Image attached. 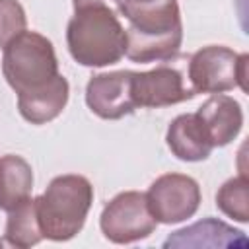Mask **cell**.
I'll return each instance as SVG.
<instances>
[{
    "label": "cell",
    "mask_w": 249,
    "mask_h": 249,
    "mask_svg": "<svg viewBox=\"0 0 249 249\" xmlns=\"http://www.w3.org/2000/svg\"><path fill=\"white\" fill-rule=\"evenodd\" d=\"M126 19L124 54L134 62H161L177 54L183 25L177 0H117Z\"/></svg>",
    "instance_id": "1"
},
{
    "label": "cell",
    "mask_w": 249,
    "mask_h": 249,
    "mask_svg": "<svg viewBox=\"0 0 249 249\" xmlns=\"http://www.w3.org/2000/svg\"><path fill=\"white\" fill-rule=\"evenodd\" d=\"M72 58L84 66H107L124 56L126 31L115 0H74L66 31Z\"/></svg>",
    "instance_id": "2"
},
{
    "label": "cell",
    "mask_w": 249,
    "mask_h": 249,
    "mask_svg": "<svg viewBox=\"0 0 249 249\" xmlns=\"http://www.w3.org/2000/svg\"><path fill=\"white\" fill-rule=\"evenodd\" d=\"M93 187L82 175H60L51 181L47 191L35 198V212L43 237L66 241L74 237L89 212Z\"/></svg>",
    "instance_id": "3"
},
{
    "label": "cell",
    "mask_w": 249,
    "mask_h": 249,
    "mask_svg": "<svg viewBox=\"0 0 249 249\" xmlns=\"http://www.w3.org/2000/svg\"><path fill=\"white\" fill-rule=\"evenodd\" d=\"M2 72L16 93L47 84L58 74L51 41L41 33L21 31L4 47Z\"/></svg>",
    "instance_id": "4"
},
{
    "label": "cell",
    "mask_w": 249,
    "mask_h": 249,
    "mask_svg": "<svg viewBox=\"0 0 249 249\" xmlns=\"http://www.w3.org/2000/svg\"><path fill=\"white\" fill-rule=\"evenodd\" d=\"M189 56L175 54L161 60L154 70L132 72L130 76V95L134 107H167L193 99L196 93L189 82L187 74Z\"/></svg>",
    "instance_id": "5"
},
{
    "label": "cell",
    "mask_w": 249,
    "mask_h": 249,
    "mask_svg": "<svg viewBox=\"0 0 249 249\" xmlns=\"http://www.w3.org/2000/svg\"><path fill=\"white\" fill-rule=\"evenodd\" d=\"M247 54L210 45L189 56L187 74L195 93H224L233 88L247 91Z\"/></svg>",
    "instance_id": "6"
},
{
    "label": "cell",
    "mask_w": 249,
    "mask_h": 249,
    "mask_svg": "<svg viewBox=\"0 0 249 249\" xmlns=\"http://www.w3.org/2000/svg\"><path fill=\"white\" fill-rule=\"evenodd\" d=\"M146 193L126 191L117 195L101 212V231L113 243H132L156 230Z\"/></svg>",
    "instance_id": "7"
},
{
    "label": "cell",
    "mask_w": 249,
    "mask_h": 249,
    "mask_svg": "<svg viewBox=\"0 0 249 249\" xmlns=\"http://www.w3.org/2000/svg\"><path fill=\"white\" fill-rule=\"evenodd\" d=\"M146 200L156 222L175 224L196 212L200 191L195 179L181 173H167L150 185Z\"/></svg>",
    "instance_id": "8"
},
{
    "label": "cell",
    "mask_w": 249,
    "mask_h": 249,
    "mask_svg": "<svg viewBox=\"0 0 249 249\" xmlns=\"http://www.w3.org/2000/svg\"><path fill=\"white\" fill-rule=\"evenodd\" d=\"M130 70H117L93 76L86 88L88 107L101 119H121L132 113L134 101L130 95Z\"/></svg>",
    "instance_id": "9"
},
{
    "label": "cell",
    "mask_w": 249,
    "mask_h": 249,
    "mask_svg": "<svg viewBox=\"0 0 249 249\" xmlns=\"http://www.w3.org/2000/svg\"><path fill=\"white\" fill-rule=\"evenodd\" d=\"M68 101V82L56 74L47 84L29 91L18 93V107L25 121L31 124H43L56 119Z\"/></svg>",
    "instance_id": "10"
},
{
    "label": "cell",
    "mask_w": 249,
    "mask_h": 249,
    "mask_svg": "<svg viewBox=\"0 0 249 249\" xmlns=\"http://www.w3.org/2000/svg\"><path fill=\"white\" fill-rule=\"evenodd\" d=\"M195 115L200 119L214 148L231 142L243 123L239 103L228 95H212Z\"/></svg>",
    "instance_id": "11"
},
{
    "label": "cell",
    "mask_w": 249,
    "mask_h": 249,
    "mask_svg": "<svg viewBox=\"0 0 249 249\" xmlns=\"http://www.w3.org/2000/svg\"><path fill=\"white\" fill-rule=\"evenodd\" d=\"M167 146L183 161L206 160L212 152V142L195 113L179 115L167 128Z\"/></svg>",
    "instance_id": "12"
},
{
    "label": "cell",
    "mask_w": 249,
    "mask_h": 249,
    "mask_svg": "<svg viewBox=\"0 0 249 249\" xmlns=\"http://www.w3.org/2000/svg\"><path fill=\"white\" fill-rule=\"evenodd\" d=\"M33 171L31 165L14 154L0 158V210H14L31 196Z\"/></svg>",
    "instance_id": "13"
},
{
    "label": "cell",
    "mask_w": 249,
    "mask_h": 249,
    "mask_svg": "<svg viewBox=\"0 0 249 249\" xmlns=\"http://www.w3.org/2000/svg\"><path fill=\"white\" fill-rule=\"evenodd\" d=\"M6 239L14 247H31L43 239L35 212V198L29 196L14 210H10L6 224Z\"/></svg>",
    "instance_id": "14"
},
{
    "label": "cell",
    "mask_w": 249,
    "mask_h": 249,
    "mask_svg": "<svg viewBox=\"0 0 249 249\" xmlns=\"http://www.w3.org/2000/svg\"><path fill=\"white\" fill-rule=\"evenodd\" d=\"M216 204L226 216H230L237 222H247V218H249L247 175L241 173L239 177L224 183L216 195Z\"/></svg>",
    "instance_id": "15"
},
{
    "label": "cell",
    "mask_w": 249,
    "mask_h": 249,
    "mask_svg": "<svg viewBox=\"0 0 249 249\" xmlns=\"http://www.w3.org/2000/svg\"><path fill=\"white\" fill-rule=\"evenodd\" d=\"M25 31V12L16 0H0V49Z\"/></svg>",
    "instance_id": "16"
}]
</instances>
